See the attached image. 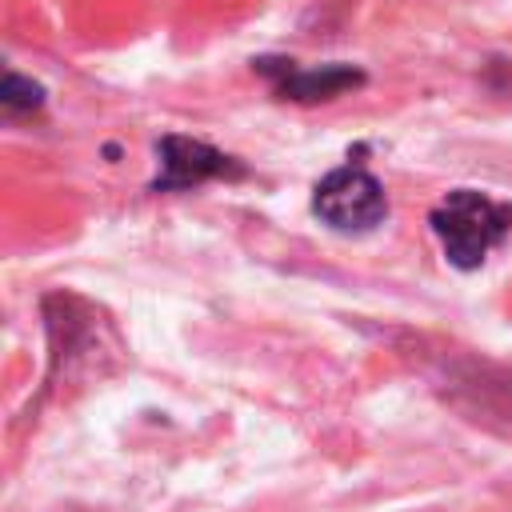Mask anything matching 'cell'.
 <instances>
[{
  "label": "cell",
  "instance_id": "1",
  "mask_svg": "<svg viewBox=\"0 0 512 512\" xmlns=\"http://www.w3.org/2000/svg\"><path fill=\"white\" fill-rule=\"evenodd\" d=\"M428 224L448 264L472 272L512 232V204L492 200L488 192H476V188H456L428 212Z\"/></svg>",
  "mask_w": 512,
  "mask_h": 512
},
{
  "label": "cell",
  "instance_id": "2",
  "mask_svg": "<svg viewBox=\"0 0 512 512\" xmlns=\"http://www.w3.org/2000/svg\"><path fill=\"white\" fill-rule=\"evenodd\" d=\"M312 212L336 232H372L388 216V196L372 172L344 164V168H332L316 184Z\"/></svg>",
  "mask_w": 512,
  "mask_h": 512
},
{
  "label": "cell",
  "instance_id": "3",
  "mask_svg": "<svg viewBox=\"0 0 512 512\" xmlns=\"http://www.w3.org/2000/svg\"><path fill=\"white\" fill-rule=\"evenodd\" d=\"M156 156H160V172H156V180H152V192L200 188L204 180L244 176V172H248L236 156H228V152H220V148H212V144H204V140L176 136V132L160 136Z\"/></svg>",
  "mask_w": 512,
  "mask_h": 512
},
{
  "label": "cell",
  "instance_id": "5",
  "mask_svg": "<svg viewBox=\"0 0 512 512\" xmlns=\"http://www.w3.org/2000/svg\"><path fill=\"white\" fill-rule=\"evenodd\" d=\"M0 100H4V108H12V112H32V108H40V104H44V88H40V84H32V80H28V76H20V72H4Z\"/></svg>",
  "mask_w": 512,
  "mask_h": 512
},
{
  "label": "cell",
  "instance_id": "4",
  "mask_svg": "<svg viewBox=\"0 0 512 512\" xmlns=\"http://www.w3.org/2000/svg\"><path fill=\"white\" fill-rule=\"evenodd\" d=\"M256 72H264L276 88L280 100H296V104H312V100H332L348 88L364 84V72L352 64H320V68H300L296 60H280V56H260L252 60Z\"/></svg>",
  "mask_w": 512,
  "mask_h": 512
}]
</instances>
